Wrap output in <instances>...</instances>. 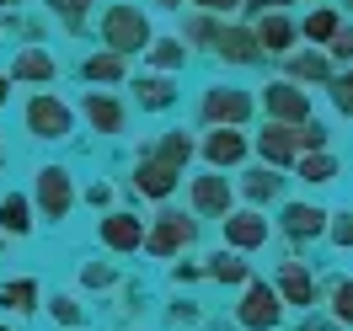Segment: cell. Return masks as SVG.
I'll return each instance as SVG.
<instances>
[{"mask_svg": "<svg viewBox=\"0 0 353 331\" xmlns=\"http://www.w3.org/2000/svg\"><path fill=\"white\" fill-rule=\"evenodd\" d=\"M97 32H102V48H112V54H145V43H150V17L139 11V6H108L102 11V22H97Z\"/></svg>", "mask_w": 353, "mask_h": 331, "instance_id": "cell-1", "label": "cell"}, {"mask_svg": "<svg viewBox=\"0 0 353 331\" xmlns=\"http://www.w3.org/2000/svg\"><path fill=\"white\" fill-rule=\"evenodd\" d=\"M284 299H279V288L263 284V278H246L241 284V305H236V321L246 331H279L284 326Z\"/></svg>", "mask_w": 353, "mask_h": 331, "instance_id": "cell-2", "label": "cell"}, {"mask_svg": "<svg viewBox=\"0 0 353 331\" xmlns=\"http://www.w3.org/2000/svg\"><path fill=\"white\" fill-rule=\"evenodd\" d=\"M32 209H38L48 224L70 220V209H75V177H70L65 166H43V171H38V182H32Z\"/></svg>", "mask_w": 353, "mask_h": 331, "instance_id": "cell-3", "label": "cell"}, {"mask_svg": "<svg viewBox=\"0 0 353 331\" xmlns=\"http://www.w3.org/2000/svg\"><path fill=\"white\" fill-rule=\"evenodd\" d=\"M27 134L32 139H70L75 134V107L70 102H59L54 91H38L32 102H27Z\"/></svg>", "mask_w": 353, "mask_h": 331, "instance_id": "cell-4", "label": "cell"}, {"mask_svg": "<svg viewBox=\"0 0 353 331\" xmlns=\"http://www.w3.org/2000/svg\"><path fill=\"white\" fill-rule=\"evenodd\" d=\"M199 241V220H188V214H161L155 224H145V241L139 251H150V257H176V251H188V246Z\"/></svg>", "mask_w": 353, "mask_h": 331, "instance_id": "cell-5", "label": "cell"}, {"mask_svg": "<svg viewBox=\"0 0 353 331\" xmlns=\"http://www.w3.org/2000/svg\"><path fill=\"white\" fill-rule=\"evenodd\" d=\"M188 203H193V214H203V220H225L236 209V187L225 182V171H199V177L188 182Z\"/></svg>", "mask_w": 353, "mask_h": 331, "instance_id": "cell-6", "label": "cell"}, {"mask_svg": "<svg viewBox=\"0 0 353 331\" xmlns=\"http://www.w3.org/2000/svg\"><path fill=\"white\" fill-rule=\"evenodd\" d=\"M252 118V96L236 86H209L203 91V123L209 129H241Z\"/></svg>", "mask_w": 353, "mask_h": 331, "instance_id": "cell-7", "label": "cell"}, {"mask_svg": "<svg viewBox=\"0 0 353 331\" xmlns=\"http://www.w3.org/2000/svg\"><path fill=\"white\" fill-rule=\"evenodd\" d=\"M97 235H102V246H108V251L134 257V251H139V241H145V220H139V214H129V209H112V214H102Z\"/></svg>", "mask_w": 353, "mask_h": 331, "instance_id": "cell-8", "label": "cell"}, {"mask_svg": "<svg viewBox=\"0 0 353 331\" xmlns=\"http://www.w3.org/2000/svg\"><path fill=\"white\" fill-rule=\"evenodd\" d=\"M273 288H279V299L294 305V310H316V305H321V284H316V273H310L305 262H284Z\"/></svg>", "mask_w": 353, "mask_h": 331, "instance_id": "cell-9", "label": "cell"}, {"mask_svg": "<svg viewBox=\"0 0 353 331\" xmlns=\"http://www.w3.org/2000/svg\"><path fill=\"white\" fill-rule=\"evenodd\" d=\"M176 182H182V171H176V166H166L161 155H145V160L134 166V193H139V198L166 203V198L176 193Z\"/></svg>", "mask_w": 353, "mask_h": 331, "instance_id": "cell-10", "label": "cell"}, {"mask_svg": "<svg viewBox=\"0 0 353 331\" xmlns=\"http://www.w3.org/2000/svg\"><path fill=\"white\" fill-rule=\"evenodd\" d=\"M263 107H268L273 123H305L310 118V96L294 86V81H273V86L263 91Z\"/></svg>", "mask_w": 353, "mask_h": 331, "instance_id": "cell-11", "label": "cell"}, {"mask_svg": "<svg viewBox=\"0 0 353 331\" xmlns=\"http://www.w3.org/2000/svg\"><path fill=\"white\" fill-rule=\"evenodd\" d=\"M220 224H225V246H230V251H257V246H268V220L257 209H230Z\"/></svg>", "mask_w": 353, "mask_h": 331, "instance_id": "cell-12", "label": "cell"}, {"mask_svg": "<svg viewBox=\"0 0 353 331\" xmlns=\"http://www.w3.org/2000/svg\"><path fill=\"white\" fill-rule=\"evenodd\" d=\"M6 81H27V86H54L59 81V59L48 54V48H22L17 59H11V70H6Z\"/></svg>", "mask_w": 353, "mask_h": 331, "instance_id": "cell-13", "label": "cell"}, {"mask_svg": "<svg viewBox=\"0 0 353 331\" xmlns=\"http://www.w3.org/2000/svg\"><path fill=\"white\" fill-rule=\"evenodd\" d=\"M246 134L241 129H209L203 134V160H209V171H225V166H241L246 160Z\"/></svg>", "mask_w": 353, "mask_h": 331, "instance_id": "cell-14", "label": "cell"}, {"mask_svg": "<svg viewBox=\"0 0 353 331\" xmlns=\"http://www.w3.org/2000/svg\"><path fill=\"white\" fill-rule=\"evenodd\" d=\"M81 112H86V123L97 134H123V102H118L112 91H86V96H81Z\"/></svg>", "mask_w": 353, "mask_h": 331, "instance_id": "cell-15", "label": "cell"}, {"mask_svg": "<svg viewBox=\"0 0 353 331\" xmlns=\"http://www.w3.org/2000/svg\"><path fill=\"white\" fill-rule=\"evenodd\" d=\"M214 54L225 65H257L263 59V48H257V38L246 27H214Z\"/></svg>", "mask_w": 353, "mask_h": 331, "instance_id": "cell-16", "label": "cell"}, {"mask_svg": "<svg viewBox=\"0 0 353 331\" xmlns=\"http://www.w3.org/2000/svg\"><path fill=\"white\" fill-rule=\"evenodd\" d=\"M279 224H284V230L294 235V241H305V235L316 241V235L327 230V209H321V203H284Z\"/></svg>", "mask_w": 353, "mask_h": 331, "instance_id": "cell-17", "label": "cell"}, {"mask_svg": "<svg viewBox=\"0 0 353 331\" xmlns=\"http://www.w3.org/2000/svg\"><path fill=\"white\" fill-rule=\"evenodd\" d=\"M294 171L305 187H332V182L343 177V160L332 150H310V155H294Z\"/></svg>", "mask_w": 353, "mask_h": 331, "instance_id": "cell-18", "label": "cell"}, {"mask_svg": "<svg viewBox=\"0 0 353 331\" xmlns=\"http://www.w3.org/2000/svg\"><path fill=\"white\" fill-rule=\"evenodd\" d=\"M252 38H257V48H268V54H279V59H284V54H294V38H300V32H294V22H289V17L268 11L263 27H257Z\"/></svg>", "mask_w": 353, "mask_h": 331, "instance_id": "cell-19", "label": "cell"}, {"mask_svg": "<svg viewBox=\"0 0 353 331\" xmlns=\"http://www.w3.org/2000/svg\"><path fill=\"white\" fill-rule=\"evenodd\" d=\"M257 155H263L268 166H294V134H289V123L268 118V129L257 134Z\"/></svg>", "mask_w": 353, "mask_h": 331, "instance_id": "cell-20", "label": "cell"}, {"mask_svg": "<svg viewBox=\"0 0 353 331\" xmlns=\"http://www.w3.org/2000/svg\"><path fill=\"white\" fill-rule=\"evenodd\" d=\"M0 235H11V241L32 235V203H27L22 193H6V198H0Z\"/></svg>", "mask_w": 353, "mask_h": 331, "instance_id": "cell-21", "label": "cell"}, {"mask_svg": "<svg viewBox=\"0 0 353 331\" xmlns=\"http://www.w3.org/2000/svg\"><path fill=\"white\" fill-rule=\"evenodd\" d=\"M0 310L17 315V321L32 315V310H38V284H32V278H6V284H0Z\"/></svg>", "mask_w": 353, "mask_h": 331, "instance_id": "cell-22", "label": "cell"}, {"mask_svg": "<svg viewBox=\"0 0 353 331\" xmlns=\"http://www.w3.org/2000/svg\"><path fill=\"white\" fill-rule=\"evenodd\" d=\"M134 96H139L145 112H166L176 102V86H172V75H139V81H134Z\"/></svg>", "mask_w": 353, "mask_h": 331, "instance_id": "cell-23", "label": "cell"}, {"mask_svg": "<svg viewBox=\"0 0 353 331\" xmlns=\"http://www.w3.org/2000/svg\"><path fill=\"white\" fill-rule=\"evenodd\" d=\"M241 193H246V203H252V209H257V203H273L279 193H284V177H279V166H257V171H246Z\"/></svg>", "mask_w": 353, "mask_h": 331, "instance_id": "cell-24", "label": "cell"}, {"mask_svg": "<svg viewBox=\"0 0 353 331\" xmlns=\"http://www.w3.org/2000/svg\"><path fill=\"white\" fill-rule=\"evenodd\" d=\"M81 75H86L91 86H112V81H123V75H129V65H123V54L102 48V54H91L86 65H81Z\"/></svg>", "mask_w": 353, "mask_h": 331, "instance_id": "cell-25", "label": "cell"}, {"mask_svg": "<svg viewBox=\"0 0 353 331\" xmlns=\"http://www.w3.org/2000/svg\"><path fill=\"white\" fill-rule=\"evenodd\" d=\"M145 54H150V65L161 70V75H172V70L188 65V43H182V38H150Z\"/></svg>", "mask_w": 353, "mask_h": 331, "instance_id": "cell-26", "label": "cell"}, {"mask_svg": "<svg viewBox=\"0 0 353 331\" xmlns=\"http://www.w3.org/2000/svg\"><path fill=\"white\" fill-rule=\"evenodd\" d=\"M203 273H209L214 284H246V278H252V267L241 262V251H214Z\"/></svg>", "mask_w": 353, "mask_h": 331, "instance_id": "cell-27", "label": "cell"}, {"mask_svg": "<svg viewBox=\"0 0 353 331\" xmlns=\"http://www.w3.org/2000/svg\"><path fill=\"white\" fill-rule=\"evenodd\" d=\"M289 59V81H332V59L327 54H284Z\"/></svg>", "mask_w": 353, "mask_h": 331, "instance_id": "cell-28", "label": "cell"}, {"mask_svg": "<svg viewBox=\"0 0 353 331\" xmlns=\"http://www.w3.org/2000/svg\"><path fill=\"white\" fill-rule=\"evenodd\" d=\"M193 150H199V145H193V134H182V129H172L166 134V139H161V160H166V166H176V171H182V166H188V160H193Z\"/></svg>", "mask_w": 353, "mask_h": 331, "instance_id": "cell-29", "label": "cell"}, {"mask_svg": "<svg viewBox=\"0 0 353 331\" xmlns=\"http://www.w3.org/2000/svg\"><path fill=\"white\" fill-rule=\"evenodd\" d=\"M337 27H343V17H337V11L327 6V11H310V17H305L300 27H294V32H305L310 43H327V38L337 32Z\"/></svg>", "mask_w": 353, "mask_h": 331, "instance_id": "cell-30", "label": "cell"}, {"mask_svg": "<svg viewBox=\"0 0 353 331\" xmlns=\"http://www.w3.org/2000/svg\"><path fill=\"white\" fill-rule=\"evenodd\" d=\"M327 310H332V321H337V326H348V321H353V284H348V278H337V284H332Z\"/></svg>", "mask_w": 353, "mask_h": 331, "instance_id": "cell-31", "label": "cell"}, {"mask_svg": "<svg viewBox=\"0 0 353 331\" xmlns=\"http://www.w3.org/2000/svg\"><path fill=\"white\" fill-rule=\"evenodd\" d=\"M321 235H327V241L337 246V251H343V246H353V214H348V209L327 214V230H321Z\"/></svg>", "mask_w": 353, "mask_h": 331, "instance_id": "cell-32", "label": "cell"}, {"mask_svg": "<svg viewBox=\"0 0 353 331\" xmlns=\"http://www.w3.org/2000/svg\"><path fill=\"white\" fill-rule=\"evenodd\" d=\"M327 91H332V107L348 118V112H353V81H348V75H332V81H327Z\"/></svg>", "mask_w": 353, "mask_h": 331, "instance_id": "cell-33", "label": "cell"}, {"mask_svg": "<svg viewBox=\"0 0 353 331\" xmlns=\"http://www.w3.org/2000/svg\"><path fill=\"white\" fill-rule=\"evenodd\" d=\"M48 310H54V321H59V326H81V321H86V315H81V305H75L70 294H59Z\"/></svg>", "mask_w": 353, "mask_h": 331, "instance_id": "cell-34", "label": "cell"}, {"mask_svg": "<svg viewBox=\"0 0 353 331\" xmlns=\"http://www.w3.org/2000/svg\"><path fill=\"white\" fill-rule=\"evenodd\" d=\"M112 278H118V273H112L108 262H86V267H81V284H86V288H108Z\"/></svg>", "mask_w": 353, "mask_h": 331, "instance_id": "cell-35", "label": "cell"}, {"mask_svg": "<svg viewBox=\"0 0 353 331\" xmlns=\"http://www.w3.org/2000/svg\"><path fill=\"white\" fill-rule=\"evenodd\" d=\"M327 43H332V65H348V59H353V32H348V27H337Z\"/></svg>", "mask_w": 353, "mask_h": 331, "instance_id": "cell-36", "label": "cell"}, {"mask_svg": "<svg viewBox=\"0 0 353 331\" xmlns=\"http://www.w3.org/2000/svg\"><path fill=\"white\" fill-rule=\"evenodd\" d=\"M86 6L91 0H48V11H59L70 27H81V17H86Z\"/></svg>", "mask_w": 353, "mask_h": 331, "instance_id": "cell-37", "label": "cell"}, {"mask_svg": "<svg viewBox=\"0 0 353 331\" xmlns=\"http://www.w3.org/2000/svg\"><path fill=\"white\" fill-rule=\"evenodd\" d=\"M188 43H214V22H209V17H193V22H188Z\"/></svg>", "mask_w": 353, "mask_h": 331, "instance_id": "cell-38", "label": "cell"}, {"mask_svg": "<svg viewBox=\"0 0 353 331\" xmlns=\"http://www.w3.org/2000/svg\"><path fill=\"white\" fill-rule=\"evenodd\" d=\"M241 0H193V11H203V17H230Z\"/></svg>", "mask_w": 353, "mask_h": 331, "instance_id": "cell-39", "label": "cell"}, {"mask_svg": "<svg viewBox=\"0 0 353 331\" xmlns=\"http://www.w3.org/2000/svg\"><path fill=\"white\" fill-rule=\"evenodd\" d=\"M86 203H91V209H108V203H112V187H108V182H91V187H86Z\"/></svg>", "mask_w": 353, "mask_h": 331, "instance_id": "cell-40", "label": "cell"}, {"mask_svg": "<svg viewBox=\"0 0 353 331\" xmlns=\"http://www.w3.org/2000/svg\"><path fill=\"white\" fill-rule=\"evenodd\" d=\"M6 102H11V81L0 75V107H6Z\"/></svg>", "mask_w": 353, "mask_h": 331, "instance_id": "cell-41", "label": "cell"}, {"mask_svg": "<svg viewBox=\"0 0 353 331\" xmlns=\"http://www.w3.org/2000/svg\"><path fill=\"white\" fill-rule=\"evenodd\" d=\"M155 6H161V11H176V6H182V0H155Z\"/></svg>", "mask_w": 353, "mask_h": 331, "instance_id": "cell-42", "label": "cell"}, {"mask_svg": "<svg viewBox=\"0 0 353 331\" xmlns=\"http://www.w3.org/2000/svg\"><path fill=\"white\" fill-rule=\"evenodd\" d=\"M0 11H17V0H0Z\"/></svg>", "mask_w": 353, "mask_h": 331, "instance_id": "cell-43", "label": "cell"}, {"mask_svg": "<svg viewBox=\"0 0 353 331\" xmlns=\"http://www.w3.org/2000/svg\"><path fill=\"white\" fill-rule=\"evenodd\" d=\"M273 6H284V0H273Z\"/></svg>", "mask_w": 353, "mask_h": 331, "instance_id": "cell-44", "label": "cell"}, {"mask_svg": "<svg viewBox=\"0 0 353 331\" xmlns=\"http://www.w3.org/2000/svg\"><path fill=\"white\" fill-rule=\"evenodd\" d=\"M0 246H6V235H0Z\"/></svg>", "mask_w": 353, "mask_h": 331, "instance_id": "cell-45", "label": "cell"}, {"mask_svg": "<svg viewBox=\"0 0 353 331\" xmlns=\"http://www.w3.org/2000/svg\"><path fill=\"white\" fill-rule=\"evenodd\" d=\"M0 331H11V326H0Z\"/></svg>", "mask_w": 353, "mask_h": 331, "instance_id": "cell-46", "label": "cell"}]
</instances>
